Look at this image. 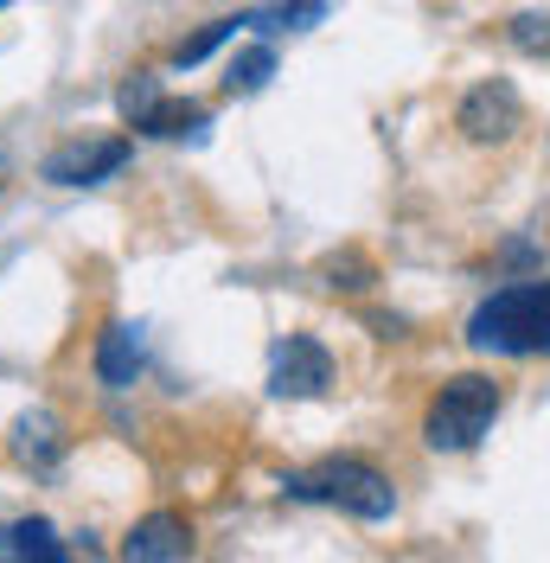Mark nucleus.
Returning <instances> with one entry per match:
<instances>
[{"label": "nucleus", "instance_id": "obj_1", "mask_svg": "<svg viewBox=\"0 0 550 563\" xmlns=\"http://www.w3.org/2000/svg\"><path fill=\"white\" fill-rule=\"evenodd\" d=\"M468 346L499 352V358L550 352V282H513V288L486 295L468 320Z\"/></svg>", "mask_w": 550, "mask_h": 563}, {"label": "nucleus", "instance_id": "obj_2", "mask_svg": "<svg viewBox=\"0 0 550 563\" xmlns=\"http://www.w3.org/2000/svg\"><path fill=\"white\" fill-rule=\"evenodd\" d=\"M499 385L481 378V372H468V378H448L436 397H429V410H422V442L436 449V455H461V449H474L493 417H499Z\"/></svg>", "mask_w": 550, "mask_h": 563}, {"label": "nucleus", "instance_id": "obj_3", "mask_svg": "<svg viewBox=\"0 0 550 563\" xmlns=\"http://www.w3.org/2000/svg\"><path fill=\"white\" fill-rule=\"evenodd\" d=\"M295 499H320V506H340L345 519H365V526H378L391 519V506H397V487H391V474H378L372 461H320L314 474H295L288 481Z\"/></svg>", "mask_w": 550, "mask_h": 563}, {"label": "nucleus", "instance_id": "obj_4", "mask_svg": "<svg viewBox=\"0 0 550 563\" xmlns=\"http://www.w3.org/2000/svg\"><path fill=\"white\" fill-rule=\"evenodd\" d=\"M129 154H135V141H129V135L58 141V147L45 154V167H38V174L52 179V186H97V179L122 174V167H129Z\"/></svg>", "mask_w": 550, "mask_h": 563}, {"label": "nucleus", "instance_id": "obj_5", "mask_svg": "<svg viewBox=\"0 0 550 563\" xmlns=\"http://www.w3.org/2000/svg\"><path fill=\"white\" fill-rule=\"evenodd\" d=\"M518 122H525V103H518V90L506 77H486L481 90H468V97H461V115H454V129L468 141H481V147L513 141Z\"/></svg>", "mask_w": 550, "mask_h": 563}, {"label": "nucleus", "instance_id": "obj_6", "mask_svg": "<svg viewBox=\"0 0 550 563\" xmlns=\"http://www.w3.org/2000/svg\"><path fill=\"white\" fill-rule=\"evenodd\" d=\"M116 103H122V115L135 122L141 135H193V129L206 122V109L199 103H173V97H161V77H147V70L122 84Z\"/></svg>", "mask_w": 550, "mask_h": 563}, {"label": "nucleus", "instance_id": "obj_7", "mask_svg": "<svg viewBox=\"0 0 550 563\" xmlns=\"http://www.w3.org/2000/svg\"><path fill=\"white\" fill-rule=\"evenodd\" d=\"M333 385V352L320 346L314 333H288L275 346V365H270V390L275 397H320Z\"/></svg>", "mask_w": 550, "mask_h": 563}, {"label": "nucleus", "instance_id": "obj_8", "mask_svg": "<svg viewBox=\"0 0 550 563\" xmlns=\"http://www.w3.org/2000/svg\"><path fill=\"white\" fill-rule=\"evenodd\" d=\"M122 558H129V563H173V558H193V526H186L179 512H147V519L129 531Z\"/></svg>", "mask_w": 550, "mask_h": 563}, {"label": "nucleus", "instance_id": "obj_9", "mask_svg": "<svg viewBox=\"0 0 550 563\" xmlns=\"http://www.w3.org/2000/svg\"><path fill=\"white\" fill-rule=\"evenodd\" d=\"M141 372V352H135V333L129 327H109L103 340H97V378H103L109 390H129Z\"/></svg>", "mask_w": 550, "mask_h": 563}, {"label": "nucleus", "instance_id": "obj_10", "mask_svg": "<svg viewBox=\"0 0 550 563\" xmlns=\"http://www.w3.org/2000/svg\"><path fill=\"white\" fill-rule=\"evenodd\" d=\"M58 449H65V435H58V417H52V410H33V417L13 422V455H20V461L52 467V461H58Z\"/></svg>", "mask_w": 550, "mask_h": 563}, {"label": "nucleus", "instance_id": "obj_11", "mask_svg": "<svg viewBox=\"0 0 550 563\" xmlns=\"http://www.w3.org/2000/svg\"><path fill=\"white\" fill-rule=\"evenodd\" d=\"M275 70V52L270 45H250V52H238L231 58V70H224V90H263Z\"/></svg>", "mask_w": 550, "mask_h": 563}, {"label": "nucleus", "instance_id": "obj_12", "mask_svg": "<svg viewBox=\"0 0 550 563\" xmlns=\"http://www.w3.org/2000/svg\"><path fill=\"white\" fill-rule=\"evenodd\" d=\"M13 558H45V563H58V558H65V544H58V531L45 526V519H26V526H13Z\"/></svg>", "mask_w": 550, "mask_h": 563}, {"label": "nucleus", "instance_id": "obj_13", "mask_svg": "<svg viewBox=\"0 0 550 563\" xmlns=\"http://www.w3.org/2000/svg\"><path fill=\"white\" fill-rule=\"evenodd\" d=\"M513 38L525 45V52H550V20L525 13V20H513Z\"/></svg>", "mask_w": 550, "mask_h": 563}, {"label": "nucleus", "instance_id": "obj_14", "mask_svg": "<svg viewBox=\"0 0 550 563\" xmlns=\"http://www.w3.org/2000/svg\"><path fill=\"white\" fill-rule=\"evenodd\" d=\"M0 551H13V531H0Z\"/></svg>", "mask_w": 550, "mask_h": 563}, {"label": "nucleus", "instance_id": "obj_15", "mask_svg": "<svg viewBox=\"0 0 550 563\" xmlns=\"http://www.w3.org/2000/svg\"><path fill=\"white\" fill-rule=\"evenodd\" d=\"M0 7H7V0H0Z\"/></svg>", "mask_w": 550, "mask_h": 563}]
</instances>
